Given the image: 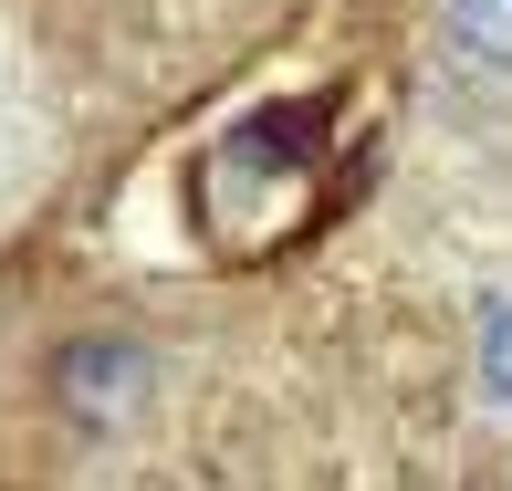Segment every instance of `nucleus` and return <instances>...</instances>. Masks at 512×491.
<instances>
[{"label": "nucleus", "instance_id": "2", "mask_svg": "<svg viewBox=\"0 0 512 491\" xmlns=\"http://www.w3.org/2000/svg\"><path fill=\"white\" fill-rule=\"evenodd\" d=\"M471 377H481V397L512 418V283L471 303Z\"/></svg>", "mask_w": 512, "mask_h": 491}, {"label": "nucleus", "instance_id": "1", "mask_svg": "<svg viewBox=\"0 0 512 491\" xmlns=\"http://www.w3.org/2000/svg\"><path fill=\"white\" fill-rule=\"evenodd\" d=\"M429 21L471 84H512V0H429Z\"/></svg>", "mask_w": 512, "mask_h": 491}, {"label": "nucleus", "instance_id": "3", "mask_svg": "<svg viewBox=\"0 0 512 491\" xmlns=\"http://www.w3.org/2000/svg\"><path fill=\"white\" fill-rule=\"evenodd\" d=\"M42 136H32V95H21V63L0 53V199L11 189H32V168H42Z\"/></svg>", "mask_w": 512, "mask_h": 491}]
</instances>
